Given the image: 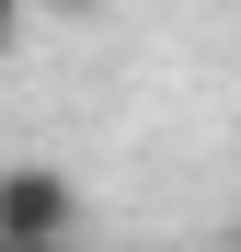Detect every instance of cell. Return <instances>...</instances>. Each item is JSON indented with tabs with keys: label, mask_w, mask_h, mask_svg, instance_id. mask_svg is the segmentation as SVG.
<instances>
[{
	"label": "cell",
	"mask_w": 241,
	"mask_h": 252,
	"mask_svg": "<svg viewBox=\"0 0 241 252\" xmlns=\"http://www.w3.org/2000/svg\"><path fill=\"white\" fill-rule=\"evenodd\" d=\"M0 252H46V241H12V229H0Z\"/></svg>",
	"instance_id": "3957f363"
},
{
	"label": "cell",
	"mask_w": 241,
	"mask_h": 252,
	"mask_svg": "<svg viewBox=\"0 0 241 252\" xmlns=\"http://www.w3.org/2000/svg\"><path fill=\"white\" fill-rule=\"evenodd\" d=\"M230 252H241V229H230Z\"/></svg>",
	"instance_id": "277c9868"
},
{
	"label": "cell",
	"mask_w": 241,
	"mask_h": 252,
	"mask_svg": "<svg viewBox=\"0 0 241 252\" xmlns=\"http://www.w3.org/2000/svg\"><path fill=\"white\" fill-rule=\"evenodd\" d=\"M34 34V0H0V46H23Z\"/></svg>",
	"instance_id": "7a4b0ae2"
},
{
	"label": "cell",
	"mask_w": 241,
	"mask_h": 252,
	"mask_svg": "<svg viewBox=\"0 0 241 252\" xmlns=\"http://www.w3.org/2000/svg\"><path fill=\"white\" fill-rule=\"evenodd\" d=\"M0 229L69 252V241H80V184L58 172V160H0Z\"/></svg>",
	"instance_id": "6da1fadb"
}]
</instances>
